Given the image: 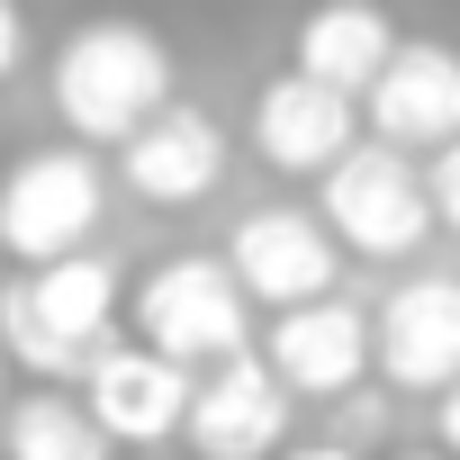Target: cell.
I'll use <instances>...</instances> for the list:
<instances>
[{
  "mask_svg": "<svg viewBox=\"0 0 460 460\" xmlns=\"http://www.w3.org/2000/svg\"><path fill=\"white\" fill-rule=\"evenodd\" d=\"M100 163L91 145H37L0 172V253L10 262H55L82 253L91 226H100Z\"/></svg>",
  "mask_w": 460,
  "mask_h": 460,
  "instance_id": "obj_3",
  "label": "cell"
},
{
  "mask_svg": "<svg viewBox=\"0 0 460 460\" xmlns=\"http://www.w3.org/2000/svg\"><path fill=\"white\" fill-rule=\"evenodd\" d=\"M361 118L379 145H451L460 136V55L451 46H397L379 82L361 91Z\"/></svg>",
  "mask_w": 460,
  "mask_h": 460,
  "instance_id": "obj_13",
  "label": "cell"
},
{
  "mask_svg": "<svg viewBox=\"0 0 460 460\" xmlns=\"http://www.w3.org/2000/svg\"><path fill=\"white\" fill-rule=\"evenodd\" d=\"M370 370L388 388L442 397L460 379V271H415L370 316Z\"/></svg>",
  "mask_w": 460,
  "mask_h": 460,
  "instance_id": "obj_6",
  "label": "cell"
},
{
  "mask_svg": "<svg viewBox=\"0 0 460 460\" xmlns=\"http://www.w3.org/2000/svg\"><path fill=\"white\" fill-rule=\"evenodd\" d=\"M0 370H10V352H0Z\"/></svg>",
  "mask_w": 460,
  "mask_h": 460,
  "instance_id": "obj_21",
  "label": "cell"
},
{
  "mask_svg": "<svg viewBox=\"0 0 460 460\" xmlns=\"http://www.w3.org/2000/svg\"><path fill=\"white\" fill-rule=\"evenodd\" d=\"M0 460H109V433L73 388H37L0 415Z\"/></svg>",
  "mask_w": 460,
  "mask_h": 460,
  "instance_id": "obj_15",
  "label": "cell"
},
{
  "mask_svg": "<svg viewBox=\"0 0 460 460\" xmlns=\"http://www.w3.org/2000/svg\"><path fill=\"white\" fill-rule=\"evenodd\" d=\"M352 91H325V82H307L298 64L289 73H271L262 82V100H253V154L271 163V172H325L334 154H352Z\"/></svg>",
  "mask_w": 460,
  "mask_h": 460,
  "instance_id": "obj_12",
  "label": "cell"
},
{
  "mask_svg": "<svg viewBox=\"0 0 460 460\" xmlns=\"http://www.w3.org/2000/svg\"><path fill=\"white\" fill-rule=\"evenodd\" d=\"M271 460H361V451H343V442H307V451H271Z\"/></svg>",
  "mask_w": 460,
  "mask_h": 460,
  "instance_id": "obj_19",
  "label": "cell"
},
{
  "mask_svg": "<svg viewBox=\"0 0 460 460\" xmlns=\"http://www.w3.org/2000/svg\"><path fill=\"white\" fill-rule=\"evenodd\" d=\"M172 100V46L136 19H82L55 46V118L82 145H127Z\"/></svg>",
  "mask_w": 460,
  "mask_h": 460,
  "instance_id": "obj_1",
  "label": "cell"
},
{
  "mask_svg": "<svg viewBox=\"0 0 460 460\" xmlns=\"http://www.w3.org/2000/svg\"><path fill=\"white\" fill-rule=\"evenodd\" d=\"M190 451L199 460H271L289 442V379L244 343V352H226L199 388H190V415H181Z\"/></svg>",
  "mask_w": 460,
  "mask_h": 460,
  "instance_id": "obj_7",
  "label": "cell"
},
{
  "mask_svg": "<svg viewBox=\"0 0 460 460\" xmlns=\"http://www.w3.org/2000/svg\"><path fill=\"white\" fill-rule=\"evenodd\" d=\"M262 361L289 379V397H352V388L370 379V316L343 307L334 289L307 298V307H280Z\"/></svg>",
  "mask_w": 460,
  "mask_h": 460,
  "instance_id": "obj_11",
  "label": "cell"
},
{
  "mask_svg": "<svg viewBox=\"0 0 460 460\" xmlns=\"http://www.w3.org/2000/svg\"><path fill=\"white\" fill-rule=\"evenodd\" d=\"M190 361H172V352H154V343H100L91 352V370H82V406L100 415V433L109 442H172L181 433V415H190Z\"/></svg>",
  "mask_w": 460,
  "mask_h": 460,
  "instance_id": "obj_9",
  "label": "cell"
},
{
  "mask_svg": "<svg viewBox=\"0 0 460 460\" xmlns=\"http://www.w3.org/2000/svg\"><path fill=\"white\" fill-rule=\"evenodd\" d=\"M406 460H433V451H406Z\"/></svg>",
  "mask_w": 460,
  "mask_h": 460,
  "instance_id": "obj_20",
  "label": "cell"
},
{
  "mask_svg": "<svg viewBox=\"0 0 460 460\" xmlns=\"http://www.w3.org/2000/svg\"><path fill=\"white\" fill-rule=\"evenodd\" d=\"M109 316H118L109 253H55L0 280V352L28 361L37 379H82L91 352L109 343Z\"/></svg>",
  "mask_w": 460,
  "mask_h": 460,
  "instance_id": "obj_2",
  "label": "cell"
},
{
  "mask_svg": "<svg viewBox=\"0 0 460 460\" xmlns=\"http://www.w3.org/2000/svg\"><path fill=\"white\" fill-rule=\"evenodd\" d=\"M244 325H253V307H244L235 262L172 253L136 289V334L154 352H172V361H226V352H244Z\"/></svg>",
  "mask_w": 460,
  "mask_h": 460,
  "instance_id": "obj_5",
  "label": "cell"
},
{
  "mask_svg": "<svg viewBox=\"0 0 460 460\" xmlns=\"http://www.w3.org/2000/svg\"><path fill=\"white\" fill-rule=\"evenodd\" d=\"M325 226L352 244V253H370V262H397V253H415L424 235H433V190H424V172L406 163V145H352V154H334L325 163Z\"/></svg>",
  "mask_w": 460,
  "mask_h": 460,
  "instance_id": "obj_4",
  "label": "cell"
},
{
  "mask_svg": "<svg viewBox=\"0 0 460 460\" xmlns=\"http://www.w3.org/2000/svg\"><path fill=\"white\" fill-rule=\"evenodd\" d=\"M433 433H442V451L460 460V379H451V388L433 397Z\"/></svg>",
  "mask_w": 460,
  "mask_h": 460,
  "instance_id": "obj_18",
  "label": "cell"
},
{
  "mask_svg": "<svg viewBox=\"0 0 460 460\" xmlns=\"http://www.w3.org/2000/svg\"><path fill=\"white\" fill-rule=\"evenodd\" d=\"M388 55H397V28H388L379 0H316L298 19V37H289V64L307 82H325V91H352V100L379 82Z\"/></svg>",
  "mask_w": 460,
  "mask_h": 460,
  "instance_id": "obj_14",
  "label": "cell"
},
{
  "mask_svg": "<svg viewBox=\"0 0 460 460\" xmlns=\"http://www.w3.org/2000/svg\"><path fill=\"white\" fill-rule=\"evenodd\" d=\"M118 181L154 208H199L226 181V127L199 100H163L127 145H118Z\"/></svg>",
  "mask_w": 460,
  "mask_h": 460,
  "instance_id": "obj_8",
  "label": "cell"
},
{
  "mask_svg": "<svg viewBox=\"0 0 460 460\" xmlns=\"http://www.w3.org/2000/svg\"><path fill=\"white\" fill-rule=\"evenodd\" d=\"M226 262H235L244 298L307 307L334 289V226H316V208H253L235 226V244H226Z\"/></svg>",
  "mask_w": 460,
  "mask_h": 460,
  "instance_id": "obj_10",
  "label": "cell"
},
{
  "mask_svg": "<svg viewBox=\"0 0 460 460\" xmlns=\"http://www.w3.org/2000/svg\"><path fill=\"white\" fill-rule=\"evenodd\" d=\"M19 55H28V28H19V0H0V82L19 73Z\"/></svg>",
  "mask_w": 460,
  "mask_h": 460,
  "instance_id": "obj_17",
  "label": "cell"
},
{
  "mask_svg": "<svg viewBox=\"0 0 460 460\" xmlns=\"http://www.w3.org/2000/svg\"><path fill=\"white\" fill-rule=\"evenodd\" d=\"M424 190H433V226H451V235H460V136H451V145H433Z\"/></svg>",
  "mask_w": 460,
  "mask_h": 460,
  "instance_id": "obj_16",
  "label": "cell"
}]
</instances>
